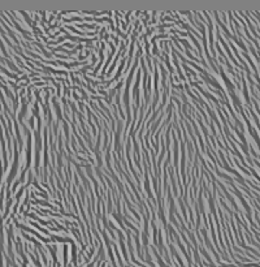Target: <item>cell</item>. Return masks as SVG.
Listing matches in <instances>:
<instances>
[{
  "label": "cell",
  "mask_w": 260,
  "mask_h": 267,
  "mask_svg": "<svg viewBox=\"0 0 260 267\" xmlns=\"http://www.w3.org/2000/svg\"><path fill=\"white\" fill-rule=\"evenodd\" d=\"M257 158H259V159H260V156H257Z\"/></svg>",
  "instance_id": "3"
},
{
  "label": "cell",
  "mask_w": 260,
  "mask_h": 267,
  "mask_svg": "<svg viewBox=\"0 0 260 267\" xmlns=\"http://www.w3.org/2000/svg\"><path fill=\"white\" fill-rule=\"evenodd\" d=\"M242 84H243V86H242V90H243L244 99H246L247 104L250 106V97H248V91H247V84H246V80H244V77H242Z\"/></svg>",
  "instance_id": "2"
},
{
  "label": "cell",
  "mask_w": 260,
  "mask_h": 267,
  "mask_svg": "<svg viewBox=\"0 0 260 267\" xmlns=\"http://www.w3.org/2000/svg\"><path fill=\"white\" fill-rule=\"evenodd\" d=\"M220 73H221V77H222V80L225 81V84H226V87H228L230 91H234V85L231 84V81L228 78V76L225 74V72H224V69L222 68H220Z\"/></svg>",
  "instance_id": "1"
}]
</instances>
